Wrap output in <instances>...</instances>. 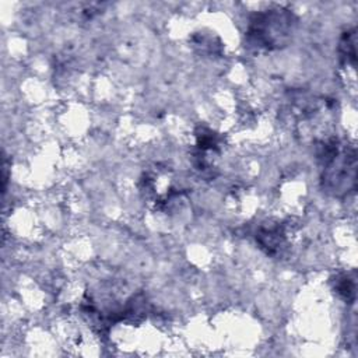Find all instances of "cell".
I'll list each match as a JSON object with an SVG mask.
<instances>
[{
    "instance_id": "cell-1",
    "label": "cell",
    "mask_w": 358,
    "mask_h": 358,
    "mask_svg": "<svg viewBox=\"0 0 358 358\" xmlns=\"http://www.w3.org/2000/svg\"><path fill=\"white\" fill-rule=\"evenodd\" d=\"M323 190L333 197H345L357 187L355 148L337 137L323 138L316 145Z\"/></svg>"
},
{
    "instance_id": "cell-4",
    "label": "cell",
    "mask_w": 358,
    "mask_h": 358,
    "mask_svg": "<svg viewBox=\"0 0 358 358\" xmlns=\"http://www.w3.org/2000/svg\"><path fill=\"white\" fill-rule=\"evenodd\" d=\"M355 43H357L355 29L345 31L338 43V55H340V62L343 66H350V67L355 69V64H357Z\"/></svg>"
},
{
    "instance_id": "cell-5",
    "label": "cell",
    "mask_w": 358,
    "mask_h": 358,
    "mask_svg": "<svg viewBox=\"0 0 358 358\" xmlns=\"http://www.w3.org/2000/svg\"><path fill=\"white\" fill-rule=\"evenodd\" d=\"M334 289L345 302H350L355 295V281L348 274H340L334 280Z\"/></svg>"
},
{
    "instance_id": "cell-3",
    "label": "cell",
    "mask_w": 358,
    "mask_h": 358,
    "mask_svg": "<svg viewBox=\"0 0 358 358\" xmlns=\"http://www.w3.org/2000/svg\"><path fill=\"white\" fill-rule=\"evenodd\" d=\"M256 241L270 256H281L288 245L285 227L280 222L264 224L256 232Z\"/></svg>"
},
{
    "instance_id": "cell-2",
    "label": "cell",
    "mask_w": 358,
    "mask_h": 358,
    "mask_svg": "<svg viewBox=\"0 0 358 358\" xmlns=\"http://www.w3.org/2000/svg\"><path fill=\"white\" fill-rule=\"evenodd\" d=\"M298 18L284 6H273L250 14L245 31L248 48L271 52L287 46L295 32Z\"/></svg>"
}]
</instances>
